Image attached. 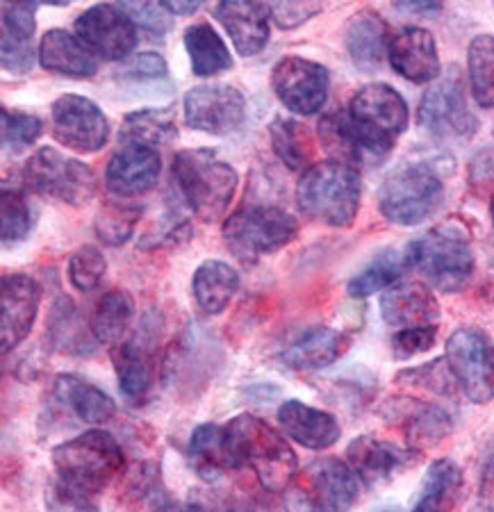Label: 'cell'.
<instances>
[{"instance_id": "obj_1", "label": "cell", "mask_w": 494, "mask_h": 512, "mask_svg": "<svg viewBox=\"0 0 494 512\" xmlns=\"http://www.w3.org/2000/svg\"><path fill=\"white\" fill-rule=\"evenodd\" d=\"M171 173H174L180 198L205 224L224 217L240 183L233 164L212 148L180 151L174 158Z\"/></svg>"}, {"instance_id": "obj_2", "label": "cell", "mask_w": 494, "mask_h": 512, "mask_svg": "<svg viewBox=\"0 0 494 512\" xmlns=\"http://www.w3.org/2000/svg\"><path fill=\"white\" fill-rule=\"evenodd\" d=\"M226 426L240 465L249 467L265 490L274 494L290 490L299 460L285 435L249 412L233 417Z\"/></svg>"}, {"instance_id": "obj_3", "label": "cell", "mask_w": 494, "mask_h": 512, "mask_svg": "<svg viewBox=\"0 0 494 512\" xmlns=\"http://www.w3.org/2000/svg\"><path fill=\"white\" fill-rule=\"evenodd\" d=\"M360 173L344 162L312 164L296 185V205L306 217L333 228H349L360 210Z\"/></svg>"}, {"instance_id": "obj_4", "label": "cell", "mask_w": 494, "mask_h": 512, "mask_svg": "<svg viewBox=\"0 0 494 512\" xmlns=\"http://www.w3.org/2000/svg\"><path fill=\"white\" fill-rule=\"evenodd\" d=\"M408 262L442 294L463 292L472 280L476 260L467 230L447 221L408 244Z\"/></svg>"}, {"instance_id": "obj_5", "label": "cell", "mask_w": 494, "mask_h": 512, "mask_svg": "<svg viewBox=\"0 0 494 512\" xmlns=\"http://www.w3.org/2000/svg\"><path fill=\"white\" fill-rule=\"evenodd\" d=\"M57 481L96 497L123 469V449L103 428H94L53 449Z\"/></svg>"}, {"instance_id": "obj_6", "label": "cell", "mask_w": 494, "mask_h": 512, "mask_svg": "<svg viewBox=\"0 0 494 512\" xmlns=\"http://www.w3.org/2000/svg\"><path fill=\"white\" fill-rule=\"evenodd\" d=\"M444 198L440 167L428 160H406L385 176L378 189V210L397 226H417L433 217Z\"/></svg>"}, {"instance_id": "obj_7", "label": "cell", "mask_w": 494, "mask_h": 512, "mask_svg": "<svg viewBox=\"0 0 494 512\" xmlns=\"http://www.w3.org/2000/svg\"><path fill=\"white\" fill-rule=\"evenodd\" d=\"M296 235L299 221L276 205H246L230 214L224 224L228 249L246 264L285 249Z\"/></svg>"}, {"instance_id": "obj_8", "label": "cell", "mask_w": 494, "mask_h": 512, "mask_svg": "<svg viewBox=\"0 0 494 512\" xmlns=\"http://www.w3.org/2000/svg\"><path fill=\"white\" fill-rule=\"evenodd\" d=\"M347 112L378 162L388 158L394 142L406 132L410 119L403 96L385 82L360 87L353 94Z\"/></svg>"}, {"instance_id": "obj_9", "label": "cell", "mask_w": 494, "mask_h": 512, "mask_svg": "<svg viewBox=\"0 0 494 512\" xmlns=\"http://www.w3.org/2000/svg\"><path fill=\"white\" fill-rule=\"evenodd\" d=\"M28 189L55 201L82 208L96 196V176L85 162L69 158L57 148L44 146L30 155L23 167Z\"/></svg>"}, {"instance_id": "obj_10", "label": "cell", "mask_w": 494, "mask_h": 512, "mask_svg": "<svg viewBox=\"0 0 494 512\" xmlns=\"http://www.w3.org/2000/svg\"><path fill=\"white\" fill-rule=\"evenodd\" d=\"M160 330L162 317L158 312H148L135 333L110 353L123 399L135 408L146 406L153 394L158 378Z\"/></svg>"}, {"instance_id": "obj_11", "label": "cell", "mask_w": 494, "mask_h": 512, "mask_svg": "<svg viewBox=\"0 0 494 512\" xmlns=\"http://www.w3.org/2000/svg\"><path fill=\"white\" fill-rule=\"evenodd\" d=\"M417 121L428 135L440 142H465L476 135L479 119L467 103L465 82L456 66L447 76L435 80L431 89H426L417 110Z\"/></svg>"}, {"instance_id": "obj_12", "label": "cell", "mask_w": 494, "mask_h": 512, "mask_svg": "<svg viewBox=\"0 0 494 512\" xmlns=\"http://www.w3.org/2000/svg\"><path fill=\"white\" fill-rule=\"evenodd\" d=\"M444 360L456 383L476 406L494 399V344L479 328H458L447 340Z\"/></svg>"}, {"instance_id": "obj_13", "label": "cell", "mask_w": 494, "mask_h": 512, "mask_svg": "<svg viewBox=\"0 0 494 512\" xmlns=\"http://www.w3.org/2000/svg\"><path fill=\"white\" fill-rule=\"evenodd\" d=\"M271 87L287 110L310 117L326 105L331 73L319 62L299 55H285L271 69Z\"/></svg>"}, {"instance_id": "obj_14", "label": "cell", "mask_w": 494, "mask_h": 512, "mask_svg": "<svg viewBox=\"0 0 494 512\" xmlns=\"http://www.w3.org/2000/svg\"><path fill=\"white\" fill-rule=\"evenodd\" d=\"M51 132L62 146L76 153H96L110 139V121L94 101L62 94L51 107Z\"/></svg>"}, {"instance_id": "obj_15", "label": "cell", "mask_w": 494, "mask_h": 512, "mask_svg": "<svg viewBox=\"0 0 494 512\" xmlns=\"http://www.w3.org/2000/svg\"><path fill=\"white\" fill-rule=\"evenodd\" d=\"M185 123L192 130L224 137L237 132L246 119V98L240 89L224 82L192 87L185 94Z\"/></svg>"}, {"instance_id": "obj_16", "label": "cell", "mask_w": 494, "mask_h": 512, "mask_svg": "<svg viewBox=\"0 0 494 512\" xmlns=\"http://www.w3.org/2000/svg\"><path fill=\"white\" fill-rule=\"evenodd\" d=\"M76 35L103 60L119 62L135 51L137 26L121 5H94L76 19Z\"/></svg>"}, {"instance_id": "obj_17", "label": "cell", "mask_w": 494, "mask_h": 512, "mask_svg": "<svg viewBox=\"0 0 494 512\" xmlns=\"http://www.w3.org/2000/svg\"><path fill=\"white\" fill-rule=\"evenodd\" d=\"M296 485L321 512H349L360 499V478L349 462L335 456L312 462Z\"/></svg>"}, {"instance_id": "obj_18", "label": "cell", "mask_w": 494, "mask_h": 512, "mask_svg": "<svg viewBox=\"0 0 494 512\" xmlns=\"http://www.w3.org/2000/svg\"><path fill=\"white\" fill-rule=\"evenodd\" d=\"M41 287L26 274H7L0 280V344L7 355L26 342L37 321Z\"/></svg>"}, {"instance_id": "obj_19", "label": "cell", "mask_w": 494, "mask_h": 512, "mask_svg": "<svg viewBox=\"0 0 494 512\" xmlns=\"http://www.w3.org/2000/svg\"><path fill=\"white\" fill-rule=\"evenodd\" d=\"M419 453L403 449L399 444L378 440L374 435H360L349 444L347 462L362 485L378 487L392 481L394 476L415 465Z\"/></svg>"}, {"instance_id": "obj_20", "label": "cell", "mask_w": 494, "mask_h": 512, "mask_svg": "<svg viewBox=\"0 0 494 512\" xmlns=\"http://www.w3.org/2000/svg\"><path fill=\"white\" fill-rule=\"evenodd\" d=\"M162 171L160 153L142 144H119L107 162L105 185L119 198L142 196L158 185Z\"/></svg>"}, {"instance_id": "obj_21", "label": "cell", "mask_w": 494, "mask_h": 512, "mask_svg": "<svg viewBox=\"0 0 494 512\" xmlns=\"http://www.w3.org/2000/svg\"><path fill=\"white\" fill-rule=\"evenodd\" d=\"M390 64L401 78L415 85L440 78V55L435 37L424 28L408 26L390 39Z\"/></svg>"}, {"instance_id": "obj_22", "label": "cell", "mask_w": 494, "mask_h": 512, "mask_svg": "<svg viewBox=\"0 0 494 512\" xmlns=\"http://www.w3.org/2000/svg\"><path fill=\"white\" fill-rule=\"evenodd\" d=\"M381 317L397 330L438 326L440 303L424 283H397L381 296Z\"/></svg>"}, {"instance_id": "obj_23", "label": "cell", "mask_w": 494, "mask_h": 512, "mask_svg": "<svg viewBox=\"0 0 494 512\" xmlns=\"http://www.w3.org/2000/svg\"><path fill=\"white\" fill-rule=\"evenodd\" d=\"M283 433L310 451L331 449L340 440L342 428L331 412L312 408L299 399H287L276 412Z\"/></svg>"}, {"instance_id": "obj_24", "label": "cell", "mask_w": 494, "mask_h": 512, "mask_svg": "<svg viewBox=\"0 0 494 512\" xmlns=\"http://www.w3.org/2000/svg\"><path fill=\"white\" fill-rule=\"evenodd\" d=\"M214 16L233 39V46L242 57L258 55L269 44L271 5L228 0L214 7Z\"/></svg>"}, {"instance_id": "obj_25", "label": "cell", "mask_w": 494, "mask_h": 512, "mask_svg": "<svg viewBox=\"0 0 494 512\" xmlns=\"http://www.w3.org/2000/svg\"><path fill=\"white\" fill-rule=\"evenodd\" d=\"M187 458L203 481H217L228 472L242 469L233 440H230L228 426L212 424V421L194 428L192 437H189Z\"/></svg>"}, {"instance_id": "obj_26", "label": "cell", "mask_w": 494, "mask_h": 512, "mask_svg": "<svg viewBox=\"0 0 494 512\" xmlns=\"http://www.w3.org/2000/svg\"><path fill=\"white\" fill-rule=\"evenodd\" d=\"M35 12L37 3H5L3 5V69L14 76H26L35 64Z\"/></svg>"}, {"instance_id": "obj_27", "label": "cell", "mask_w": 494, "mask_h": 512, "mask_svg": "<svg viewBox=\"0 0 494 512\" xmlns=\"http://www.w3.org/2000/svg\"><path fill=\"white\" fill-rule=\"evenodd\" d=\"M351 337L335 328H310L281 353V360L292 371H317L335 365L347 353Z\"/></svg>"}, {"instance_id": "obj_28", "label": "cell", "mask_w": 494, "mask_h": 512, "mask_svg": "<svg viewBox=\"0 0 494 512\" xmlns=\"http://www.w3.org/2000/svg\"><path fill=\"white\" fill-rule=\"evenodd\" d=\"M39 64L64 78H94L98 60L78 37L67 30H48L39 41Z\"/></svg>"}, {"instance_id": "obj_29", "label": "cell", "mask_w": 494, "mask_h": 512, "mask_svg": "<svg viewBox=\"0 0 494 512\" xmlns=\"http://www.w3.org/2000/svg\"><path fill=\"white\" fill-rule=\"evenodd\" d=\"M53 394L85 424L103 426L117 415V403L112 396L78 374L57 376L53 381Z\"/></svg>"}, {"instance_id": "obj_30", "label": "cell", "mask_w": 494, "mask_h": 512, "mask_svg": "<svg viewBox=\"0 0 494 512\" xmlns=\"http://www.w3.org/2000/svg\"><path fill=\"white\" fill-rule=\"evenodd\" d=\"M347 51L353 64L362 71H376L390 51V28L374 10H360L351 16L347 26Z\"/></svg>"}, {"instance_id": "obj_31", "label": "cell", "mask_w": 494, "mask_h": 512, "mask_svg": "<svg viewBox=\"0 0 494 512\" xmlns=\"http://www.w3.org/2000/svg\"><path fill=\"white\" fill-rule=\"evenodd\" d=\"M394 415L392 421H401L403 433L408 437V449L422 451L426 447L438 444L442 437L451 433V417L447 410L431 403L422 401H406V403H392Z\"/></svg>"}, {"instance_id": "obj_32", "label": "cell", "mask_w": 494, "mask_h": 512, "mask_svg": "<svg viewBox=\"0 0 494 512\" xmlns=\"http://www.w3.org/2000/svg\"><path fill=\"white\" fill-rule=\"evenodd\" d=\"M240 289V274L224 260H205L192 278L194 301L205 315H221Z\"/></svg>"}, {"instance_id": "obj_33", "label": "cell", "mask_w": 494, "mask_h": 512, "mask_svg": "<svg viewBox=\"0 0 494 512\" xmlns=\"http://www.w3.org/2000/svg\"><path fill=\"white\" fill-rule=\"evenodd\" d=\"M135 319V301L126 289H110L94 305L92 317H89V330L94 340L105 346H119L128 340L130 326Z\"/></svg>"}, {"instance_id": "obj_34", "label": "cell", "mask_w": 494, "mask_h": 512, "mask_svg": "<svg viewBox=\"0 0 494 512\" xmlns=\"http://www.w3.org/2000/svg\"><path fill=\"white\" fill-rule=\"evenodd\" d=\"M178 137L174 107H144L126 114L121 123V144H142L158 151Z\"/></svg>"}, {"instance_id": "obj_35", "label": "cell", "mask_w": 494, "mask_h": 512, "mask_svg": "<svg viewBox=\"0 0 494 512\" xmlns=\"http://www.w3.org/2000/svg\"><path fill=\"white\" fill-rule=\"evenodd\" d=\"M463 492V472L454 460L440 458L426 469L413 512H451Z\"/></svg>"}, {"instance_id": "obj_36", "label": "cell", "mask_w": 494, "mask_h": 512, "mask_svg": "<svg viewBox=\"0 0 494 512\" xmlns=\"http://www.w3.org/2000/svg\"><path fill=\"white\" fill-rule=\"evenodd\" d=\"M183 39L194 76L212 78L233 69V57H230L226 41L219 37V32L208 21H196L187 26Z\"/></svg>"}, {"instance_id": "obj_37", "label": "cell", "mask_w": 494, "mask_h": 512, "mask_svg": "<svg viewBox=\"0 0 494 512\" xmlns=\"http://www.w3.org/2000/svg\"><path fill=\"white\" fill-rule=\"evenodd\" d=\"M271 148L290 171H308L315 158V139L301 121L276 117L269 126Z\"/></svg>"}, {"instance_id": "obj_38", "label": "cell", "mask_w": 494, "mask_h": 512, "mask_svg": "<svg viewBox=\"0 0 494 512\" xmlns=\"http://www.w3.org/2000/svg\"><path fill=\"white\" fill-rule=\"evenodd\" d=\"M410 267L408 253L399 249H388L378 253L360 274L349 280V296L353 299H367L378 292H388L390 287L399 283V278Z\"/></svg>"}, {"instance_id": "obj_39", "label": "cell", "mask_w": 494, "mask_h": 512, "mask_svg": "<svg viewBox=\"0 0 494 512\" xmlns=\"http://www.w3.org/2000/svg\"><path fill=\"white\" fill-rule=\"evenodd\" d=\"M46 328L55 349H62L67 353H92L94 344H98L89 326L82 324L78 308L69 299H60L53 305L51 319H48Z\"/></svg>"}, {"instance_id": "obj_40", "label": "cell", "mask_w": 494, "mask_h": 512, "mask_svg": "<svg viewBox=\"0 0 494 512\" xmlns=\"http://www.w3.org/2000/svg\"><path fill=\"white\" fill-rule=\"evenodd\" d=\"M467 73L474 101L481 107H494V37L479 35L467 51Z\"/></svg>"}, {"instance_id": "obj_41", "label": "cell", "mask_w": 494, "mask_h": 512, "mask_svg": "<svg viewBox=\"0 0 494 512\" xmlns=\"http://www.w3.org/2000/svg\"><path fill=\"white\" fill-rule=\"evenodd\" d=\"M142 210L137 205L119 201H105L96 212L94 230L96 237L107 246H121L133 237Z\"/></svg>"}, {"instance_id": "obj_42", "label": "cell", "mask_w": 494, "mask_h": 512, "mask_svg": "<svg viewBox=\"0 0 494 512\" xmlns=\"http://www.w3.org/2000/svg\"><path fill=\"white\" fill-rule=\"evenodd\" d=\"M0 210H3V244L14 246L23 242L32 230V210L26 194L21 189L3 187V198H0Z\"/></svg>"}, {"instance_id": "obj_43", "label": "cell", "mask_w": 494, "mask_h": 512, "mask_svg": "<svg viewBox=\"0 0 494 512\" xmlns=\"http://www.w3.org/2000/svg\"><path fill=\"white\" fill-rule=\"evenodd\" d=\"M107 271V262L101 249H96L92 244L80 246L78 251L71 253L67 274L73 289H78L82 294L94 292V289L103 283Z\"/></svg>"}, {"instance_id": "obj_44", "label": "cell", "mask_w": 494, "mask_h": 512, "mask_svg": "<svg viewBox=\"0 0 494 512\" xmlns=\"http://www.w3.org/2000/svg\"><path fill=\"white\" fill-rule=\"evenodd\" d=\"M0 121H3V148L12 153H21L37 142L44 132V123L37 114L16 112L3 107L0 112Z\"/></svg>"}, {"instance_id": "obj_45", "label": "cell", "mask_w": 494, "mask_h": 512, "mask_svg": "<svg viewBox=\"0 0 494 512\" xmlns=\"http://www.w3.org/2000/svg\"><path fill=\"white\" fill-rule=\"evenodd\" d=\"M397 381L408 383L413 387H424V390H431V392L442 394V396H454L456 387H458L456 378H454V374H451V369L444 358L428 362V365H422V367L401 371V374L397 376Z\"/></svg>"}, {"instance_id": "obj_46", "label": "cell", "mask_w": 494, "mask_h": 512, "mask_svg": "<svg viewBox=\"0 0 494 512\" xmlns=\"http://www.w3.org/2000/svg\"><path fill=\"white\" fill-rule=\"evenodd\" d=\"M192 235L189 221L178 214L174 208L164 212V217L158 221V228L151 235H146V242L142 244L144 249H162V246H174L178 242H187V237Z\"/></svg>"}, {"instance_id": "obj_47", "label": "cell", "mask_w": 494, "mask_h": 512, "mask_svg": "<svg viewBox=\"0 0 494 512\" xmlns=\"http://www.w3.org/2000/svg\"><path fill=\"white\" fill-rule=\"evenodd\" d=\"M435 340H438V326L397 330V333L392 335V353L394 358L399 360L415 358V355L431 349Z\"/></svg>"}, {"instance_id": "obj_48", "label": "cell", "mask_w": 494, "mask_h": 512, "mask_svg": "<svg viewBox=\"0 0 494 512\" xmlns=\"http://www.w3.org/2000/svg\"><path fill=\"white\" fill-rule=\"evenodd\" d=\"M46 512H101V508L94 497L71 490L55 478L46 490Z\"/></svg>"}, {"instance_id": "obj_49", "label": "cell", "mask_w": 494, "mask_h": 512, "mask_svg": "<svg viewBox=\"0 0 494 512\" xmlns=\"http://www.w3.org/2000/svg\"><path fill=\"white\" fill-rule=\"evenodd\" d=\"M121 7L135 21V26L148 35L162 37L171 28V14L160 3H121Z\"/></svg>"}, {"instance_id": "obj_50", "label": "cell", "mask_w": 494, "mask_h": 512, "mask_svg": "<svg viewBox=\"0 0 494 512\" xmlns=\"http://www.w3.org/2000/svg\"><path fill=\"white\" fill-rule=\"evenodd\" d=\"M167 73V60L160 53H139L121 69V76L130 80H162Z\"/></svg>"}, {"instance_id": "obj_51", "label": "cell", "mask_w": 494, "mask_h": 512, "mask_svg": "<svg viewBox=\"0 0 494 512\" xmlns=\"http://www.w3.org/2000/svg\"><path fill=\"white\" fill-rule=\"evenodd\" d=\"M321 12V5L315 3H276L271 5V19L276 21L278 28L292 30L301 23L310 21L312 16Z\"/></svg>"}, {"instance_id": "obj_52", "label": "cell", "mask_w": 494, "mask_h": 512, "mask_svg": "<svg viewBox=\"0 0 494 512\" xmlns=\"http://www.w3.org/2000/svg\"><path fill=\"white\" fill-rule=\"evenodd\" d=\"M285 508H287V512H321V510L315 506V503H312V501L306 497V492H303L299 485H294V487H290V490H287Z\"/></svg>"}, {"instance_id": "obj_53", "label": "cell", "mask_w": 494, "mask_h": 512, "mask_svg": "<svg viewBox=\"0 0 494 512\" xmlns=\"http://www.w3.org/2000/svg\"><path fill=\"white\" fill-rule=\"evenodd\" d=\"M160 5L171 16H192L201 10V3H192V0H180V3H174V0H164V3H160Z\"/></svg>"}, {"instance_id": "obj_54", "label": "cell", "mask_w": 494, "mask_h": 512, "mask_svg": "<svg viewBox=\"0 0 494 512\" xmlns=\"http://www.w3.org/2000/svg\"><path fill=\"white\" fill-rule=\"evenodd\" d=\"M397 7L408 14H435L442 10L440 3H399Z\"/></svg>"}, {"instance_id": "obj_55", "label": "cell", "mask_w": 494, "mask_h": 512, "mask_svg": "<svg viewBox=\"0 0 494 512\" xmlns=\"http://www.w3.org/2000/svg\"><path fill=\"white\" fill-rule=\"evenodd\" d=\"M155 512H212L210 508L201 506V503H187V506H178V503H164Z\"/></svg>"}, {"instance_id": "obj_56", "label": "cell", "mask_w": 494, "mask_h": 512, "mask_svg": "<svg viewBox=\"0 0 494 512\" xmlns=\"http://www.w3.org/2000/svg\"><path fill=\"white\" fill-rule=\"evenodd\" d=\"M485 296H488V299L494 303V271L488 278V285H485Z\"/></svg>"}, {"instance_id": "obj_57", "label": "cell", "mask_w": 494, "mask_h": 512, "mask_svg": "<svg viewBox=\"0 0 494 512\" xmlns=\"http://www.w3.org/2000/svg\"><path fill=\"white\" fill-rule=\"evenodd\" d=\"M490 214H492V221H494V196H492V203H490Z\"/></svg>"}]
</instances>
